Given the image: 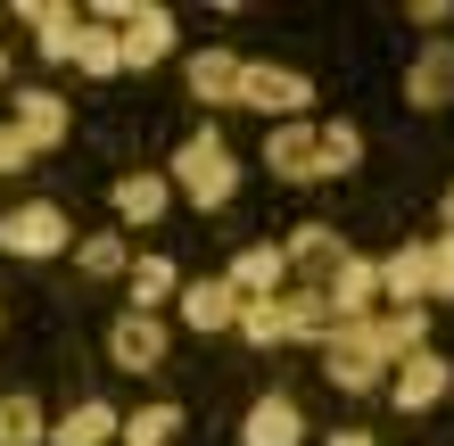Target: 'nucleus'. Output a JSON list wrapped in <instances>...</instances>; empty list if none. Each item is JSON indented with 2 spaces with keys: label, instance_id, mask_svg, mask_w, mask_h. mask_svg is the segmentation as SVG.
<instances>
[{
  "label": "nucleus",
  "instance_id": "obj_1",
  "mask_svg": "<svg viewBox=\"0 0 454 446\" xmlns=\"http://www.w3.org/2000/svg\"><path fill=\"white\" fill-rule=\"evenodd\" d=\"M421 339H430V314H405V306L356 314V323H331L323 372H331V388H347V397H372V388H388V372L405 356H421Z\"/></svg>",
  "mask_w": 454,
  "mask_h": 446
},
{
  "label": "nucleus",
  "instance_id": "obj_2",
  "mask_svg": "<svg viewBox=\"0 0 454 446\" xmlns=\"http://www.w3.org/2000/svg\"><path fill=\"white\" fill-rule=\"evenodd\" d=\"M166 182H174V191L191 199V207H207V215H215V207H231V191H239V157L223 149V133H215V124H199V133L174 149Z\"/></svg>",
  "mask_w": 454,
  "mask_h": 446
},
{
  "label": "nucleus",
  "instance_id": "obj_3",
  "mask_svg": "<svg viewBox=\"0 0 454 446\" xmlns=\"http://www.w3.org/2000/svg\"><path fill=\"white\" fill-rule=\"evenodd\" d=\"M74 248V223H67V207H50V199H25L0 215V256H25V265H42V256H67Z\"/></svg>",
  "mask_w": 454,
  "mask_h": 446
},
{
  "label": "nucleus",
  "instance_id": "obj_4",
  "mask_svg": "<svg viewBox=\"0 0 454 446\" xmlns=\"http://www.w3.org/2000/svg\"><path fill=\"white\" fill-rule=\"evenodd\" d=\"M306 99H314V83H306L298 67L239 59V108H256V116H273V124H298V116H306Z\"/></svg>",
  "mask_w": 454,
  "mask_h": 446
},
{
  "label": "nucleus",
  "instance_id": "obj_5",
  "mask_svg": "<svg viewBox=\"0 0 454 446\" xmlns=\"http://www.w3.org/2000/svg\"><path fill=\"white\" fill-rule=\"evenodd\" d=\"M314 290L331 298V323H356V314H380V265H372V256H356L347 248L339 265L314 281Z\"/></svg>",
  "mask_w": 454,
  "mask_h": 446
},
{
  "label": "nucleus",
  "instance_id": "obj_6",
  "mask_svg": "<svg viewBox=\"0 0 454 446\" xmlns=\"http://www.w3.org/2000/svg\"><path fill=\"white\" fill-rule=\"evenodd\" d=\"M446 397H454V364L430 356V348L405 356V364L388 372V405H396V413H430V405H446Z\"/></svg>",
  "mask_w": 454,
  "mask_h": 446
},
{
  "label": "nucleus",
  "instance_id": "obj_7",
  "mask_svg": "<svg viewBox=\"0 0 454 446\" xmlns=\"http://www.w3.org/2000/svg\"><path fill=\"white\" fill-rule=\"evenodd\" d=\"M182 83H191L199 108H239V50H191Z\"/></svg>",
  "mask_w": 454,
  "mask_h": 446
},
{
  "label": "nucleus",
  "instance_id": "obj_8",
  "mask_svg": "<svg viewBox=\"0 0 454 446\" xmlns=\"http://www.w3.org/2000/svg\"><path fill=\"white\" fill-rule=\"evenodd\" d=\"M108 356L124 364V372H157V364H166V323H157V314H116L108 323Z\"/></svg>",
  "mask_w": 454,
  "mask_h": 446
},
{
  "label": "nucleus",
  "instance_id": "obj_9",
  "mask_svg": "<svg viewBox=\"0 0 454 446\" xmlns=\"http://www.w3.org/2000/svg\"><path fill=\"white\" fill-rule=\"evenodd\" d=\"M223 281H231V298H239V306H248V298H281V290H289L281 240H248V248L231 256V273H223Z\"/></svg>",
  "mask_w": 454,
  "mask_h": 446
},
{
  "label": "nucleus",
  "instance_id": "obj_10",
  "mask_svg": "<svg viewBox=\"0 0 454 446\" xmlns=\"http://www.w3.org/2000/svg\"><path fill=\"white\" fill-rule=\"evenodd\" d=\"M239 446H306V413H298V397H256L248 413H239Z\"/></svg>",
  "mask_w": 454,
  "mask_h": 446
},
{
  "label": "nucleus",
  "instance_id": "obj_11",
  "mask_svg": "<svg viewBox=\"0 0 454 446\" xmlns=\"http://www.w3.org/2000/svg\"><path fill=\"white\" fill-rule=\"evenodd\" d=\"M9 124H17V133H25V149H59L67 133H74V116H67V99L59 91H17V108H9Z\"/></svg>",
  "mask_w": 454,
  "mask_h": 446
},
{
  "label": "nucleus",
  "instance_id": "obj_12",
  "mask_svg": "<svg viewBox=\"0 0 454 446\" xmlns=\"http://www.w3.org/2000/svg\"><path fill=\"white\" fill-rule=\"evenodd\" d=\"M380 306H405V314H430V248H396L380 265Z\"/></svg>",
  "mask_w": 454,
  "mask_h": 446
},
{
  "label": "nucleus",
  "instance_id": "obj_13",
  "mask_svg": "<svg viewBox=\"0 0 454 446\" xmlns=\"http://www.w3.org/2000/svg\"><path fill=\"white\" fill-rule=\"evenodd\" d=\"M17 17L34 25V50H42L50 67H67V59H74V34H83V9H67V0H25Z\"/></svg>",
  "mask_w": 454,
  "mask_h": 446
},
{
  "label": "nucleus",
  "instance_id": "obj_14",
  "mask_svg": "<svg viewBox=\"0 0 454 446\" xmlns=\"http://www.w3.org/2000/svg\"><path fill=\"white\" fill-rule=\"evenodd\" d=\"M405 99H413V108H446V99H454V42H421L413 50Z\"/></svg>",
  "mask_w": 454,
  "mask_h": 446
},
{
  "label": "nucleus",
  "instance_id": "obj_15",
  "mask_svg": "<svg viewBox=\"0 0 454 446\" xmlns=\"http://www.w3.org/2000/svg\"><path fill=\"white\" fill-rule=\"evenodd\" d=\"M174 314H182L191 331H231V323H239V298H231V281H223V273H215V281H182Z\"/></svg>",
  "mask_w": 454,
  "mask_h": 446
},
{
  "label": "nucleus",
  "instance_id": "obj_16",
  "mask_svg": "<svg viewBox=\"0 0 454 446\" xmlns=\"http://www.w3.org/2000/svg\"><path fill=\"white\" fill-rule=\"evenodd\" d=\"M116 430H124V413L83 397V405H67L59 422H50V446H116Z\"/></svg>",
  "mask_w": 454,
  "mask_h": 446
},
{
  "label": "nucleus",
  "instance_id": "obj_17",
  "mask_svg": "<svg viewBox=\"0 0 454 446\" xmlns=\"http://www.w3.org/2000/svg\"><path fill=\"white\" fill-rule=\"evenodd\" d=\"M264 166H273L281 182H314V124L298 116V124H273L264 133Z\"/></svg>",
  "mask_w": 454,
  "mask_h": 446
},
{
  "label": "nucleus",
  "instance_id": "obj_18",
  "mask_svg": "<svg viewBox=\"0 0 454 446\" xmlns=\"http://www.w3.org/2000/svg\"><path fill=\"white\" fill-rule=\"evenodd\" d=\"M124 290H132V314H166V298H182V273L174 256H132Z\"/></svg>",
  "mask_w": 454,
  "mask_h": 446
},
{
  "label": "nucleus",
  "instance_id": "obj_19",
  "mask_svg": "<svg viewBox=\"0 0 454 446\" xmlns=\"http://www.w3.org/2000/svg\"><path fill=\"white\" fill-rule=\"evenodd\" d=\"M339 256H347V240H339L331 223H298V231L281 240V265H289V273H331Z\"/></svg>",
  "mask_w": 454,
  "mask_h": 446
},
{
  "label": "nucleus",
  "instance_id": "obj_20",
  "mask_svg": "<svg viewBox=\"0 0 454 446\" xmlns=\"http://www.w3.org/2000/svg\"><path fill=\"white\" fill-rule=\"evenodd\" d=\"M281 339H314V348L331 339V298L314 290V281L306 290H281Z\"/></svg>",
  "mask_w": 454,
  "mask_h": 446
},
{
  "label": "nucleus",
  "instance_id": "obj_21",
  "mask_svg": "<svg viewBox=\"0 0 454 446\" xmlns=\"http://www.w3.org/2000/svg\"><path fill=\"white\" fill-rule=\"evenodd\" d=\"M166 207H174V182H166V174H124V182H116V215H124V223H157Z\"/></svg>",
  "mask_w": 454,
  "mask_h": 446
},
{
  "label": "nucleus",
  "instance_id": "obj_22",
  "mask_svg": "<svg viewBox=\"0 0 454 446\" xmlns=\"http://www.w3.org/2000/svg\"><path fill=\"white\" fill-rule=\"evenodd\" d=\"M356 157H364V133H356L347 116H339V124H314V182H339Z\"/></svg>",
  "mask_w": 454,
  "mask_h": 446
},
{
  "label": "nucleus",
  "instance_id": "obj_23",
  "mask_svg": "<svg viewBox=\"0 0 454 446\" xmlns=\"http://www.w3.org/2000/svg\"><path fill=\"white\" fill-rule=\"evenodd\" d=\"M174 430H182V405H132L124 413V430H116V446H174Z\"/></svg>",
  "mask_w": 454,
  "mask_h": 446
},
{
  "label": "nucleus",
  "instance_id": "obj_24",
  "mask_svg": "<svg viewBox=\"0 0 454 446\" xmlns=\"http://www.w3.org/2000/svg\"><path fill=\"white\" fill-rule=\"evenodd\" d=\"M50 422H42V397H25V388H9L0 397V446H42Z\"/></svg>",
  "mask_w": 454,
  "mask_h": 446
},
{
  "label": "nucleus",
  "instance_id": "obj_25",
  "mask_svg": "<svg viewBox=\"0 0 454 446\" xmlns=\"http://www.w3.org/2000/svg\"><path fill=\"white\" fill-rule=\"evenodd\" d=\"M67 67H74V74H99V83H108V74H124V59H116V34L83 17V34H74V59H67Z\"/></svg>",
  "mask_w": 454,
  "mask_h": 446
},
{
  "label": "nucleus",
  "instance_id": "obj_26",
  "mask_svg": "<svg viewBox=\"0 0 454 446\" xmlns=\"http://www.w3.org/2000/svg\"><path fill=\"white\" fill-rule=\"evenodd\" d=\"M74 265H83L91 281H116V273H132V256H124L116 231H91V240H74Z\"/></svg>",
  "mask_w": 454,
  "mask_h": 446
},
{
  "label": "nucleus",
  "instance_id": "obj_27",
  "mask_svg": "<svg viewBox=\"0 0 454 446\" xmlns=\"http://www.w3.org/2000/svg\"><path fill=\"white\" fill-rule=\"evenodd\" d=\"M231 331L248 339V348H289V339H281V298H248Z\"/></svg>",
  "mask_w": 454,
  "mask_h": 446
},
{
  "label": "nucleus",
  "instance_id": "obj_28",
  "mask_svg": "<svg viewBox=\"0 0 454 446\" xmlns=\"http://www.w3.org/2000/svg\"><path fill=\"white\" fill-rule=\"evenodd\" d=\"M421 248H430V298H454V231H438Z\"/></svg>",
  "mask_w": 454,
  "mask_h": 446
},
{
  "label": "nucleus",
  "instance_id": "obj_29",
  "mask_svg": "<svg viewBox=\"0 0 454 446\" xmlns=\"http://www.w3.org/2000/svg\"><path fill=\"white\" fill-rule=\"evenodd\" d=\"M25 166H34V149H25V133H17V124H0V174H25Z\"/></svg>",
  "mask_w": 454,
  "mask_h": 446
},
{
  "label": "nucleus",
  "instance_id": "obj_30",
  "mask_svg": "<svg viewBox=\"0 0 454 446\" xmlns=\"http://www.w3.org/2000/svg\"><path fill=\"white\" fill-rule=\"evenodd\" d=\"M331 446H380L372 430H331Z\"/></svg>",
  "mask_w": 454,
  "mask_h": 446
},
{
  "label": "nucleus",
  "instance_id": "obj_31",
  "mask_svg": "<svg viewBox=\"0 0 454 446\" xmlns=\"http://www.w3.org/2000/svg\"><path fill=\"white\" fill-rule=\"evenodd\" d=\"M446 231H454V191H446Z\"/></svg>",
  "mask_w": 454,
  "mask_h": 446
},
{
  "label": "nucleus",
  "instance_id": "obj_32",
  "mask_svg": "<svg viewBox=\"0 0 454 446\" xmlns=\"http://www.w3.org/2000/svg\"><path fill=\"white\" fill-rule=\"evenodd\" d=\"M0 83H9V50H0Z\"/></svg>",
  "mask_w": 454,
  "mask_h": 446
}]
</instances>
